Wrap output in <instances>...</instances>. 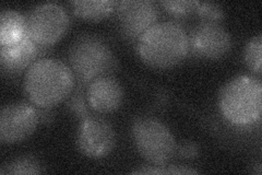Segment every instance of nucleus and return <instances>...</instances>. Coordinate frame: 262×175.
<instances>
[{
    "mask_svg": "<svg viewBox=\"0 0 262 175\" xmlns=\"http://www.w3.org/2000/svg\"><path fill=\"white\" fill-rule=\"evenodd\" d=\"M76 86L71 68L56 58H40L24 76V93L37 107L52 108L67 99Z\"/></svg>",
    "mask_w": 262,
    "mask_h": 175,
    "instance_id": "nucleus-1",
    "label": "nucleus"
},
{
    "mask_svg": "<svg viewBox=\"0 0 262 175\" xmlns=\"http://www.w3.org/2000/svg\"><path fill=\"white\" fill-rule=\"evenodd\" d=\"M137 53L151 67H174L189 54V35L175 21L157 22L137 41Z\"/></svg>",
    "mask_w": 262,
    "mask_h": 175,
    "instance_id": "nucleus-2",
    "label": "nucleus"
},
{
    "mask_svg": "<svg viewBox=\"0 0 262 175\" xmlns=\"http://www.w3.org/2000/svg\"><path fill=\"white\" fill-rule=\"evenodd\" d=\"M68 62L77 83L85 87L96 78L112 76L117 60L106 41L93 33L78 35L68 51Z\"/></svg>",
    "mask_w": 262,
    "mask_h": 175,
    "instance_id": "nucleus-3",
    "label": "nucleus"
},
{
    "mask_svg": "<svg viewBox=\"0 0 262 175\" xmlns=\"http://www.w3.org/2000/svg\"><path fill=\"white\" fill-rule=\"evenodd\" d=\"M262 85L258 78L238 76L229 81L219 96L225 120L237 127H249L261 118Z\"/></svg>",
    "mask_w": 262,
    "mask_h": 175,
    "instance_id": "nucleus-4",
    "label": "nucleus"
},
{
    "mask_svg": "<svg viewBox=\"0 0 262 175\" xmlns=\"http://www.w3.org/2000/svg\"><path fill=\"white\" fill-rule=\"evenodd\" d=\"M138 151L153 165H165L176 155L177 145L168 127L152 116H139L131 125Z\"/></svg>",
    "mask_w": 262,
    "mask_h": 175,
    "instance_id": "nucleus-5",
    "label": "nucleus"
},
{
    "mask_svg": "<svg viewBox=\"0 0 262 175\" xmlns=\"http://www.w3.org/2000/svg\"><path fill=\"white\" fill-rule=\"evenodd\" d=\"M27 33L36 44L51 47L69 27V16L63 8L54 3L40 4L26 15Z\"/></svg>",
    "mask_w": 262,
    "mask_h": 175,
    "instance_id": "nucleus-6",
    "label": "nucleus"
},
{
    "mask_svg": "<svg viewBox=\"0 0 262 175\" xmlns=\"http://www.w3.org/2000/svg\"><path fill=\"white\" fill-rule=\"evenodd\" d=\"M116 21L121 36L127 41H138L159 19L157 3L151 0H124L115 6Z\"/></svg>",
    "mask_w": 262,
    "mask_h": 175,
    "instance_id": "nucleus-7",
    "label": "nucleus"
},
{
    "mask_svg": "<svg viewBox=\"0 0 262 175\" xmlns=\"http://www.w3.org/2000/svg\"><path fill=\"white\" fill-rule=\"evenodd\" d=\"M115 144L116 134L107 121L93 115L81 121L77 131V146L84 155L101 159L113 151Z\"/></svg>",
    "mask_w": 262,
    "mask_h": 175,
    "instance_id": "nucleus-8",
    "label": "nucleus"
},
{
    "mask_svg": "<svg viewBox=\"0 0 262 175\" xmlns=\"http://www.w3.org/2000/svg\"><path fill=\"white\" fill-rule=\"evenodd\" d=\"M39 123L36 108L24 102L7 104L0 112V143L23 141L35 131Z\"/></svg>",
    "mask_w": 262,
    "mask_h": 175,
    "instance_id": "nucleus-9",
    "label": "nucleus"
},
{
    "mask_svg": "<svg viewBox=\"0 0 262 175\" xmlns=\"http://www.w3.org/2000/svg\"><path fill=\"white\" fill-rule=\"evenodd\" d=\"M188 35L189 53L203 60H219L232 48V37L220 23L201 21Z\"/></svg>",
    "mask_w": 262,
    "mask_h": 175,
    "instance_id": "nucleus-10",
    "label": "nucleus"
},
{
    "mask_svg": "<svg viewBox=\"0 0 262 175\" xmlns=\"http://www.w3.org/2000/svg\"><path fill=\"white\" fill-rule=\"evenodd\" d=\"M49 49L51 47L36 44L26 32L20 41L10 45L0 46V64L3 72L8 76L20 74L47 54Z\"/></svg>",
    "mask_w": 262,
    "mask_h": 175,
    "instance_id": "nucleus-11",
    "label": "nucleus"
},
{
    "mask_svg": "<svg viewBox=\"0 0 262 175\" xmlns=\"http://www.w3.org/2000/svg\"><path fill=\"white\" fill-rule=\"evenodd\" d=\"M86 96L90 107L97 113L116 111L124 99V90L113 76L96 78L86 87Z\"/></svg>",
    "mask_w": 262,
    "mask_h": 175,
    "instance_id": "nucleus-12",
    "label": "nucleus"
},
{
    "mask_svg": "<svg viewBox=\"0 0 262 175\" xmlns=\"http://www.w3.org/2000/svg\"><path fill=\"white\" fill-rule=\"evenodd\" d=\"M27 32L26 16L20 12L6 9L0 13V46L20 41Z\"/></svg>",
    "mask_w": 262,
    "mask_h": 175,
    "instance_id": "nucleus-13",
    "label": "nucleus"
},
{
    "mask_svg": "<svg viewBox=\"0 0 262 175\" xmlns=\"http://www.w3.org/2000/svg\"><path fill=\"white\" fill-rule=\"evenodd\" d=\"M76 15L89 21L103 20L115 10L116 2L112 0H76L71 3Z\"/></svg>",
    "mask_w": 262,
    "mask_h": 175,
    "instance_id": "nucleus-14",
    "label": "nucleus"
},
{
    "mask_svg": "<svg viewBox=\"0 0 262 175\" xmlns=\"http://www.w3.org/2000/svg\"><path fill=\"white\" fill-rule=\"evenodd\" d=\"M43 166L35 157L24 155L15 158V159L3 165L0 169L2 175H29L43 173Z\"/></svg>",
    "mask_w": 262,
    "mask_h": 175,
    "instance_id": "nucleus-15",
    "label": "nucleus"
},
{
    "mask_svg": "<svg viewBox=\"0 0 262 175\" xmlns=\"http://www.w3.org/2000/svg\"><path fill=\"white\" fill-rule=\"evenodd\" d=\"M89 102L86 96V87L83 85L77 83L73 88L72 92L68 96L67 108L77 118L83 120L90 116Z\"/></svg>",
    "mask_w": 262,
    "mask_h": 175,
    "instance_id": "nucleus-16",
    "label": "nucleus"
},
{
    "mask_svg": "<svg viewBox=\"0 0 262 175\" xmlns=\"http://www.w3.org/2000/svg\"><path fill=\"white\" fill-rule=\"evenodd\" d=\"M245 63L247 64L250 70L258 74L261 73V64H262V34L255 35L250 38V41L245 47L244 52Z\"/></svg>",
    "mask_w": 262,
    "mask_h": 175,
    "instance_id": "nucleus-17",
    "label": "nucleus"
},
{
    "mask_svg": "<svg viewBox=\"0 0 262 175\" xmlns=\"http://www.w3.org/2000/svg\"><path fill=\"white\" fill-rule=\"evenodd\" d=\"M131 174H198V171L193 169L186 168V166H175V165H145L131 171Z\"/></svg>",
    "mask_w": 262,
    "mask_h": 175,
    "instance_id": "nucleus-18",
    "label": "nucleus"
},
{
    "mask_svg": "<svg viewBox=\"0 0 262 175\" xmlns=\"http://www.w3.org/2000/svg\"><path fill=\"white\" fill-rule=\"evenodd\" d=\"M200 2L194 0H178V2H161L160 5L166 11L176 16H185L195 12Z\"/></svg>",
    "mask_w": 262,
    "mask_h": 175,
    "instance_id": "nucleus-19",
    "label": "nucleus"
},
{
    "mask_svg": "<svg viewBox=\"0 0 262 175\" xmlns=\"http://www.w3.org/2000/svg\"><path fill=\"white\" fill-rule=\"evenodd\" d=\"M195 13L202 22L220 23L224 19V11L220 5L214 3H201L196 8Z\"/></svg>",
    "mask_w": 262,
    "mask_h": 175,
    "instance_id": "nucleus-20",
    "label": "nucleus"
},
{
    "mask_svg": "<svg viewBox=\"0 0 262 175\" xmlns=\"http://www.w3.org/2000/svg\"><path fill=\"white\" fill-rule=\"evenodd\" d=\"M199 153V148L193 143H186L177 148L176 154H178L182 159H194Z\"/></svg>",
    "mask_w": 262,
    "mask_h": 175,
    "instance_id": "nucleus-21",
    "label": "nucleus"
},
{
    "mask_svg": "<svg viewBox=\"0 0 262 175\" xmlns=\"http://www.w3.org/2000/svg\"><path fill=\"white\" fill-rule=\"evenodd\" d=\"M36 111H37V114H38L39 122H42V123H49V122H51V121L53 120L51 108L37 107Z\"/></svg>",
    "mask_w": 262,
    "mask_h": 175,
    "instance_id": "nucleus-22",
    "label": "nucleus"
}]
</instances>
